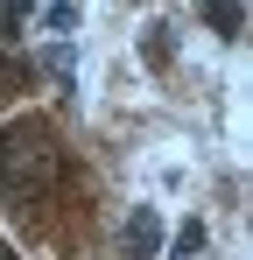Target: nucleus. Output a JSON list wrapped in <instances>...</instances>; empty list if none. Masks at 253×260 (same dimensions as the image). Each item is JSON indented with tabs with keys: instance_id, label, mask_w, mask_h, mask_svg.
<instances>
[{
	"instance_id": "obj_2",
	"label": "nucleus",
	"mask_w": 253,
	"mask_h": 260,
	"mask_svg": "<svg viewBox=\"0 0 253 260\" xmlns=\"http://www.w3.org/2000/svg\"><path fill=\"white\" fill-rule=\"evenodd\" d=\"M197 14H204L211 36H225V43H239V36H246V7H239V0H197Z\"/></svg>"
},
{
	"instance_id": "obj_6",
	"label": "nucleus",
	"mask_w": 253,
	"mask_h": 260,
	"mask_svg": "<svg viewBox=\"0 0 253 260\" xmlns=\"http://www.w3.org/2000/svg\"><path fill=\"white\" fill-rule=\"evenodd\" d=\"M176 253H204V225H197V218H190V225L176 232Z\"/></svg>"
},
{
	"instance_id": "obj_7",
	"label": "nucleus",
	"mask_w": 253,
	"mask_h": 260,
	"mask_svg": "<svg viewBox=\"0 0 253 260\" xmlns=\"http://www.w3.org/2000/svg\"><path fill=\"white\" fill-rule=\"evenodd\" d=\"M71 21H78V7L71 0H49V28H71Z\"/></svg>"
},
{
	"instance_id": "obj_8",
	"label": "nucleus",
	"mask_w": 253,
	"mask_h": 260,
	"mask_svg": "<svg viewBox=\"0 0 253 260\" xmlns=\"http://www.w3.org/2000/svg\"><path fill=\"white\" fill-rule=\"evenodd\" d=\"M0 260H14V253H7V246H0Z\"/></svg>"
},
{
	"instance_id": "obj_4",
	"label": "nucleus",
	"mask_w": 253,
	"mask_h": 260,
	"mask_svg": "<svg viewBox=\"0 0 253 260\" xmlns=\"http://www.w3.org/2000/svg\"><path fill=\"white\" fill-rule=\"evenodd\" d=\"M14 91H28V63H21V56H0V106H7Z\"/></svg>"
},
{
	"instance_id": "obj_3",
	"label": "nucleus",
	"mask_w": 253,
	"mask_h": 260,
	"mask_svg": "<svg viewBox=\"0 0 253 260\" xmlns=\"http://www.w3.org/2000/svg\"><path fill=\"white\" fill-rule=\"evenodd\" d=\"M126 253H134V260H155V253H162V218L148 211V204L126 218Z\"/></svg>"
},
{
	"instance_id": "obj_1",
	"label": "nucleus",
	"mask_w": 253,
	"mask_h": 260,
	"mask_svg": "<svg viewBox=\"0 0 253 260\" xmlns=\"http://www.w3.org/2000/svg\"><path fill=\"white\" fill-rule=\"evenodd\" d=\"M56 183H64V141H56V120H42V113L7 120V127H0V197L28 218V211H42V204L56 197Z\"/></svg>"
},
{
	"instance_id": "obj_5",
	"label": "nucleus",
	"mask_w": 253,
	"mask_h": 260,
	"mask_svg": "<svg viewBox=\"0 0 253 260\" xmlns=\"http://www.w3.org/2000/svg\"><path fill=\"white\" fill-rule=\"evenodd\" d=\"M169 56H176V49H169V28L155 21V28H148V63H155V71H169Z\"/></svg>"
}]
</instances>
